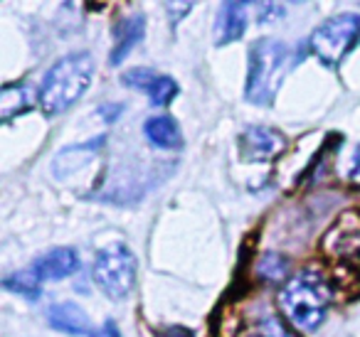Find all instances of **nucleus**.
I'll use <instances>...</instances> for the list:
<instances>
[{
  "label": "nucleus",
  "instance_id": "5",
  "mask_svg": "<svg viewBox=\"0 0 360 337\" xmlns=\"http://www.w3.org/2000/svg\"><path fill=\"white\" fill-rule=\"evenodd\" d=\"M360 45V15L340 13L321 22L309 37V47L326 67H338Z\"/></svg>",
  "mask_w": 360,
  "mask_h": 337
},
{
  "label": "nucleus",
  "instance_id": "6",
  "mask_svg": "<svg viewBox=\"0 0 360 337\" xmlns=\"http://www.w3.org/2000/svg\"><path fill=\"white\" fill-rule=\"evenodd\" d=\"M286 145H289L286 136L271 126H247L237 136V150L247 163H269L284 153Z\"/></svg>",
  "mask_w": 360,
  "mask_h": 337
},
{
  "label": "nucleus",
  "instance_id": "4",
  "mask_svg": "<svg viewBox=\"0 0 360 337\" xmlns=\"http://www.w3.org/2000/svg\"><path fill=\"white\" fill-rule=\"evenodd\" d=\"M91 276H94V283L109 300H126L134 293L136 278H139L136 253L126 244H109L94 256Z\"/></svg>",
  "mask_w": 360,
  "mask_h": 337
},
{
  "label": "nucleus",
  "instance_id": "16",
  "mask_svg": "<svg viewBox=\"0 0 360 337\" xmlns=\"http://www.w3.org/2000/svg\"><path fill=\"white\" fill-rule=\"evenodd\" d=\"M289 273V258L281 256V253H274V251H266L264 256L259 258L257 263V276L266 283H279L286 278Z\"/></svg>",
  "mask_w": 360,
  "mask_h": 337
},
{
  "label": "nucleus",
  "instance_id": "22",
  "mask_svg": "<svg viewBox=\"0 0 360 337\" xmlns=\"http://www.w3.org/2000/svg\"><path fill=\"white\" fill-rule=\"evenodd\" d=\"M158 337H195V332L183 325H173V327H165L163 332H158Z\"/></svg>",
  "mask_w": 360,
  "mask_h": 337
},
{
  "label": "nucleus",
  "instance_id": "3",
  "mask_svg": "<svg viewBox=\"0 0 360 337\" xmlns=\"http://www.w3.org/2000/svg\"><path fill=\"white\" fill-rule=\"evenodd\" d=\"M291 67H294V55L286 42L276 37L257 40L250 47V60H247V101L255 106H269L279 94Z\"/></svg>",
  "mask_w": 360,
  "mask_h": 337
},
{
  "label": "nucleus",
  "instance_id": "13",
  "mask_svg": "<svg viewBox=\"0 0 360 337\" xmlns=\"http://www.w3.org/2000/svg\"><path fill=\"white\" fill-rule=\"evenodd\" d=\"M32 109V91L27 84H6L0 89V119L13 121Z\"/></svg>",
  "mask_w": 360,
  "mask_h": 337
},
{
  "label": "nucleus",
  "instance_id": "18",
  "mask_svg": "<svg viewBox=\"0 0 360 337\" xmlns=\"http://www.w3.org/2000/svg\"><path fill=\"white\" fill-rule=\"evenodd\" d=\"M155 77H158V72L148 70V67H136V70H129L121 74V84L136 91H148L150 84L155 81Z\"/></svg>",
  "mask_w": 360,
  "mask_h": 337
},
{
  "label": "nucleus",
  "instance_id": "8",
  "mask_svg": "<svg viewBox=\"0 0 360 337\" xmlns=\"http://www.w3.org/2000/svg\"><path fill=\"white\" fill-rule=\"evenodd\" d=\"M77 268H79V253L70 246L52 249L32 261V273L40 281H62V278H70Z\"/></svg>",
  "mask_w": 360,
  "mask_h": 337
},
{
  "label": "nucleus",
  "instance_id": "7",
  "mask_svg": "<svg viewBox=\"0 0 360 337\" xmlns=\"http://www.w3.org/2000/svg\"><path fill=\"white\" fill-rule=\"evenodd\" d=\"M323 251L338 263L360 266V227L353 217H340L323 237Z\"/></svg>",
  "mask_w": 360,
  "mask_h": 337
},
{
  "label": "nucleus",
  "instance_id": "12",
  "mask_svg": "<svg viewBox=\"0 0 360 337\" xmlns=\"http://www.w3.org/2000/svg\"><path fill=\"white\" fill-rule=\"evenodd\" d=\"M143 136L158 150H178L183 145V131H180L178 121L168 114L150 116L143 124Z\"/></svg>",
  "mask_w": 360,
  "mask_h": 337
},
{
  "label": "nucleus",
  "instance_id": "15",
  "mask_svg": "<svg viewBox=\"0 0 360 337\" xmlns=\"http://www.w3.org/2000/svg\"><path fill=\"white\" fill-rule=\"evenodd\" d=\"M3 288L8 293H15V296L25 298V300H40L42 298V281L30 271H18L11 276L3 278Z\"/></svg>",
  "mask_w": 360,
  "mask_h": 337
},
{
  "label": "nucleus",
  "instance_id": "17",
  "mask_svg": "<svg viewBox=\"0 0 360 337\" xmlns=\"http://www.w3.org/2000/svg\"><path fill=\"white\" fill-rule=\"evenodd\" d=\"M178 91H180V86H178V81H175L173 77L158 74V77H155L153 84H150V89L146 91V94H148L150 106H158V109H165V106H170V104L175 101Z\"/></svg>",
  "mask_w": 360,
  "mask_h": 337
},
{
  "label": "nucleus",
  "instance_id": "23",
  "mask_svg": "<svg viewBox=\"0 0 360 337\" xmlns=\"http://www.w3.org/2000/svg\"><path fill=\"white\" fill-rule=\"evenodd\" d=\"M94 337H121V330H119V325H116L114 320H106L104 325L94 332Z\"/></svg>",
  "mask_w": 360,
  "mask_h": 337
},
{
  "label": "nucleus",
  "instance_id": "19",
  "mask_svg": "<svg viewBox=\"0 0 360 337\" xmlns=\"http://www.w3.org/2000/svg\"><path fill=\"white\" fill-rule=\"evenodd\" d=\"M257 11V20L259 22H271V20H279V15H284L286 6H281V3H259V6H255Z\"/></svg>",
  "mask_w": 360,
  "mask_h": 337
},
{
  "label": "nucleus",
  "instance_id": "9",
  "mask_svg": "<svg viewBox=\"0 0 360 337\" xmlns=\"http://www.w3.org/2000/svg\"><path fill=\"white\" fill-rule=\"evenodd\" d=\"M247 3H237V0H227L217 8L215 18V45L225 47L237 42L247 30Z\"/></svg>",
  "mask_w": 360,
  "mask_h": 337
},
{
  "label": "nucleus",
  "instance_id": "2",
  "mask_svg": "<svg viewBox=\"0 0 360 337\" xmlns=\"http://www.w3.org/2000/svg\"><path fill=\"white\" fill-rule=\"evenodd\" d=\"M91 79H94V60L89 52L62 57L47 70L37 91V106L47 119L62 116L89 91Z\"/></svg>",
  "mask_w": 360,
  "mask_h": 337
},
{
  "label": "nucleus",
  "instance_id": "24",
  "mask_svg": "<svg viewBox=\"0 0 360 337\" xmlns=\"http://www.w3.org/2000/svg\"><path fill=\"white\" fill-rule=\"evenodd\" d=\"M348 175H350V180H353V183H360V145L355 148L353 158H350V170H348Z\"/></svg>",
  "mask_w": 360,
  "mask_h": 337
},
{
  "label": "nucleus",
  "instance_id": "20",
  "mask_svg": "<svg viewBox=\"0 0 360 337\" xmlns=\"http://www.w3.org/2000/svg\"><path fill=\"white\" fill-rule=\"evenodd\" d=\"M193 8H195L193 3H165V13H168V18H170V25L183 20V15L191 13Z\"/></svg>",
  "mask_w": 360,
  "mask_h": 337
},
{
  "label": "nucleus",
  "instance_id": "11",
  "mask_svg": "<svg viewBox=\"0 0 360 337\" xmlns=\"http://www.w3.org/2000/svg\"><path fill=\"white\" fill-rule=\"evenodd\" d=\"M47 322H50L55 330L65 332L72 337H86L94 335L91 332V320L84 312V308H79L77 303H55L47 310Z\"/></svg>",
  "mask_w": 360,
  "mask_h": 337
},
{
  "label": "nucleus",
  "instance_id": "21",
  "mask_svg": "<svg viewBox=\"0 0 360 337\" xmlns=\"http://www.w3.org/2000/svg\"><path fill=\"white\" fill-rule=\"evenodd\" d=\"M99 114L104 116V121H116L121 114H124V104H109V106H101L99 109Z\"/></svg>",
  "mask_w": 360,
  "mask_h": 337
},
{
  "label": "nucleus",
  "instance_id": "14",
  "mask_svg": "<svg viewBox=\"0 0 360 337\" xmlns=\"http://www.w3.org/2000/svg\"><path fill=\"white\" fill-rule=\"evenodd\" d=\"M242 337H301L296 327L279 312H264L252 327L242 332Z\"/></svg>",
  "mask_w": 360,
  "mask_h": 337
},
{
  "label": "nucleus",
  "instance_id": "1",
  "mask_svg": "<svg viewBox=\"0 0 360 337\" xmlns=\"http://www.w3.org/2000/svg\"><path fill=\"white\" fill-rule=\"evenodd\" d=\"M279 310L296 330L314 332L323 325L333 303V286L321 268L309 266L291 273L276 293Z\"/></svg>",
  "mask_w": 360,
  "mask_h": 337
},
{
  "label": "nucleus",
  "instance_id": "10",
  "mask_svg": "<svg viewBox=\"0 0 360 337\" xmlns=\"http://www.w3.org/2000/svg\"><path fill=\"white\" fill-rule=\"evenodd\" d=\"M146 35V18L141 13L136 15H124L114 27V47H111V55H109V65L111 67H119L126 57L134 52L136 45H141Z\"/></svg>",
  "mask_w": 360,
  "mask_h": 337
}]
</instances>
